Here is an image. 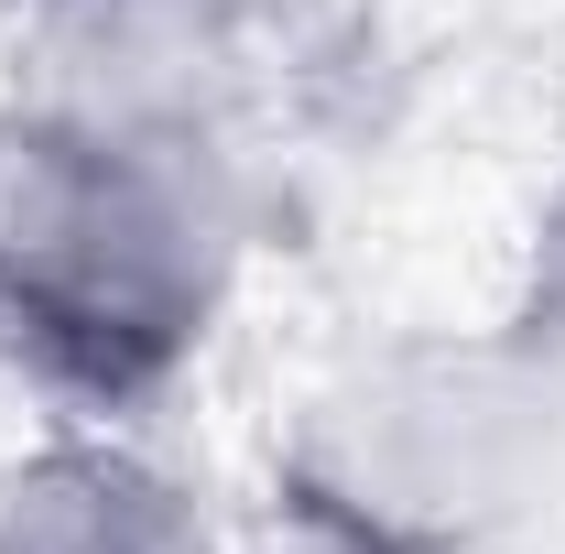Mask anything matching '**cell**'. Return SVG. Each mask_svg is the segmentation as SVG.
Returning <instances> with one entry per match:
<instances>
[{
    "label": "cell",
    "mask_w": 565,
    "mask_h": 554,
    "mask_svg": "<svg viewBox=\"0 0 565 554\" xmlns=\"http://www.w3.org/2000/svg\"><path fill=\"white\" fill-rule=\"evenodd\" d=\"M0 554H207V533L174 511V489L120 457H55L11 479Z\"/></svg>",
    "instance_id": "cell-1"
}]
</instances>
